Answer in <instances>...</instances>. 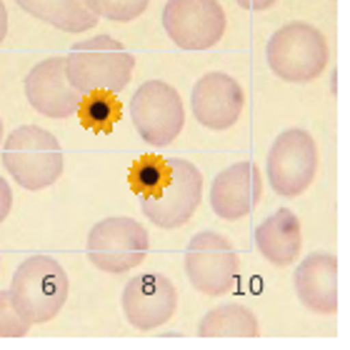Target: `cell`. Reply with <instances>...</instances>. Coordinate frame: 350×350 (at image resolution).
Returning <instances> with one entry per match:
<instances>
[{"label":"cell","instance_id":"6da1fadb","mask_svg":"<svg viewBox=\"0 0 350 350\" xmlns=\"http://www.w3.org/2000/svg\"><path fill=\"white\" fill-rule=\"evenodd\" d=\"M135 58L110 36L81 40L66 55V75L81 95L105 90L120 93L133 78Z\"/></svg>","mask_w":350,"mask_h":350},{"label":"cell","instance_id":"7a4b0ae2","mask_svg":"<svg viewBox=\"0 0 350 350\" xmlns=\"http://www.w3.org/2000/svg\"><path fill=\"white\" fill-rule=\"evenodd\" d=\"M3 165L21 188L43 190L63 175V150L51 131L21 125L3 140Z\"/></svg>","mask_w":350,"mask_h":350},{"label":"cell","instance_id":"3957f363","mask_svg":"<svg viewBox=\"0 0 350 350\" xmlns=\"http://www.w3.org/2000/svg\"><path fill=\"white\" fill-rule=\"evenodd\" d=\"M68 291L70 283L66 268L51 256H30L15 268L10 280L13 306L33 325L51 323L66 306Z\"/></svg>","mask_w":350,"mask_h":350},{"label":"cell","instance_id":"277c9868","mask_svg":"<svg viewBox=\"0 0 350 350\" xmlns=\"http://www.w3.org/2000/svg\"><path fill=\"white\" fill-rule=\"evenodd\" d=\"M265 60L285 83H310L328 68V40L310 23H288L268 40Z\"/></svg>","mask_w":350,"mask_h":350},{"label":"cell","instance_id":"5b68a950","mask_svg":"<svg viewBox=\"0 0 350 350\" xmlns=\"http://www.w3.org/2000/svg\"><path fill=\"white\" fill-rule=\"evenodd\" d=\"M150 248V235L146 226L133 218H105L95 223L88 233V260L93 268L120 275L138 268Z\"/></svg>","mask_w":350,"mask_h":350},{"label":"cell","instance_id":"8992f818","mask_svg":"<svg viewBox=\"0 0 350 350\" xmlns=\"http://www.w3.org/2000/svg\"><path fill=\"white\" fill-rule=\"evenodd\" d=\"M318 173V148L303 128H288L273 140L265 158L270 188L283 198H298L310 188Z\"/></svg>","mask_w":350,"mask_h":350},{"label":"cell","instance_id":"52a82bcc","mask_svg":"<svg viewBox=\"0 0 350 350\" xmlns=\"http://www.w3.org/2000/svg\"><path fill=\"white\" fill-rule=\"evenodd\" d=\"M131 120L148 146H170L185 128L180 93L165 81H148L133 93Z\"/></svg>","mask_w":350,"mask_h":350},{"label":"cell","instance_id":"ba28073f","mask_svg":"<svg viewBox=\"0 0 350 350\" xmlns=\"http://www.w3.org/2000/svg\"><path fill=\"white\" fill-rule=\"evenodd\" d=\"M241 260L233 243L215 230H203L190 238L185 248V275L203 295H226L235 288Z\"/></svg>","mask_w":350,"mask_h":350},{"label":"cell","instance_id":"9c48e42d","mask_svg":"<svg viewBox=\"0 0 350 350\" xmlns=\"http://www.w3.org/2000/svg\"><path fill=\"white\" fill-rule=\"evenodd\" d=\"M168 185L150 198H140V211L153 226L175 230L185 226L203 200V175L190 161L170 158Z\"/></svg>","mask_w":350,"mask_h":350},{"label":"cell","instance_id":"30bf717a","mask_svg":"<svg viewBox=\"0 0 350 350\" xmlns=\"http://www.w3.org/2000/svg\"><path fill=\"white\" fill-rule=\"evenodd\" d=\"M163 28L183 51H208L226 36V10L218 0H168Z\"/></svg>","mask_w":350,"mask_h":350},{"label":"cell","instance_id":"8fae6325","mask_svg":"<svg viewBox=\"0 0 350 350\" xmlns=\"http://www.w3.org/2000/svg\"><path fill=\"white\" fill-rule=\"evenodd\" d=\"M120 306L125 321L135 330H155L173 318L178 308V291L168 275L143 273L125 283Z\"/></svg>","mask_w":350,"mask_h":350},{"label":"cell","instance_id":"7c38bea8","mask_svg":"<svg viewBox=\"0 0 350 350\" xmlns=\"http://www.w3.org/2000/svg\"><path fill=\"white\" fill-rule=\"evenodd\" d=\"M193 116L208 131H228L241 120L245 93L233 75L213 70L193 85L190 93Z\"/></svg>","mask_w":350,"mask_h":350},{"label":"cell","instance_id":"4fadbf2b","mask_svg":"<svg viewBox=\"0 0 350 350\" xmlns=\"http://www.w3.org/2000/svg\"><path fill=\"white\" fill-rule=\"evenodd\" d=\"M25 98L36 113L63 120L78 110L83 95L68 81L66 58H48L25 75Z\"/></svg>","mask_w":350,"mask_h":350},{"label":"cell","instance_id":"5bb4252c","mask_svg":"<svg viewBox=\"0 0 350 350\" xmlns=\"http://www.w3.org/2000/svg\"><path fill=\"white\" fill-rule=\"evenodd\" d=\"M262 198V178L256 163H233L215 175L211 185V208L220 220H241L253 213Z\"/></svg>","mask_w":350,"mask_h":350},{"label":"cell","instance_id":"9a60e30c","mask_svg":"<svg viewBox=\"0 0 350 350\" xmlns=\"http://www.w3.org/2000/svg\"><path fill=\"white\" fill-rule=\"evenodd\" d=\"M293 288L310 313L333 315L338 310V258L333 253H310L295 268Z\"/></svg>","mask_w":350,"mask_h":350},{"label":"cell","instance_id":"2e32d148","mask_svg":"<svg viewBox=\"0 0 350 350\" xmlns=\"http://www.w3.org/2000/svg\"><path fill=\"white\" fill-rule=\"evenodd\" d=\"M256 248L270 265L288 268L303 248V228L291 208H280L256 228Z\"/></svg>","mask_w":350,"mask_h":350},{"label":"cell","instance_id":"e0dca14e","mask_svg":"<svg viewBox=\"0 0 350 350\" xmlns=\"http://www.w3.org/2000/svg\"><path fill=\"white\" fill-rule=\"evenodd\" d=\"M21 10L63 33H85L98 25V15L85 0H15Z\"/></svg>","mask_w":350,"mask_h":350},{"label":"cell","instance_id":"ac0fdd59","mask_svg":"<svg viewBox=\"0 0 350 350\" xmlns=\"http://www.w3.org/2000/svg\"><path fill=\"white\" fill-rule=\"evenodd\" d=\"M260 333L258 318L248 306L226 303L208 310L198 325L200 338H256Z\"/></svg>","mask_w":350,"mask_h":350},{"label":"cell","instance_id":"d6986e66","mask_svg":"<svg viewBox=\"0 0 350 350\" xmlns=\"http://www.w3.org/2000/svg\"><path fill=\"white\" fill-rule=\"evenodd\" d=\"M81 116V125L93 133H103L108 135L113 133L116 123L120 120V100H118L116 93H105V90H95V93H88L81 98V105L75 110Z\"/></svg>","mask_w":350,"mask_h":350},{"label":"cell","instance_id":"ffe728a7","mask_svg":"<svg viewBox=\"0 0 350 350\" xmlns=\"http://www.w3.org/2000/svg\"><path fill=\"white\" fill-rule=\"evenodd\" d=\"M170 178V163L161 155H143L140 161H135L128 170V183L131 190L140 198L158 196Z\"/></svg>","mask_w":350,"mask_h":350},{"label":"cell","instance_id":"44dd1931","mask_svg":"<svg viewBox=\"0 0 350 350\" xmlns=\"http://www.w3.org/2000/svg\"><path fill=\"white\" fill-rule=\"evenodd\" d=\"M98 18L113 23H131L146 13L150 0H85Z\"/></svg>","mask_w":350,"mask_h":350},{"label":"cell","instance_id":"7402d4cb","mask_svg":"<svg viewBox=\"0 0 350 350\" xmlns=\"http://www.w3.org/2000/svg\"><path fill=\"white\" fill-rule=\"evenodd\" d=\"M33 323L13 306L10 291H0V338H23L28 336Z\"/></svg>","mask_w":350,"mask_h":350},{"label":"cell","instance_id":"603a6c76","mask_svg":"<svg viewBox=\"0 0 350 350\" xmlns=\"http://www.w3.org/2000/svg\"><path fill=\"white\" fill-rule=\"evenodd\" d=\"M13 208V190L8 185V180L0 178V223L8 218V213Z\"/></svg>","mask_w":350,"mask_h":350},{"label":"cell","instance_id":"cb8c5ba5","mask_svg":"<svg viewBox=\"0 0 350 350\" xmlns=\"http://www.w3.org/2000/svg\"><path fill=\"white\" fill-rule=\"evenodd\" d=\"M235 3L245 10H268V8L275 5V0H235Z\"/></svg>","mask_w":350,"mask_h":350},{"label":"cell","instance_id":"d4e9b609","mask_svg":"<svg viewBox=\"0 0 350 350\" xmlns=\"http://www.w3.org/2000/svg\"><path fill=\"white\" fill-rule=\"evenodd\" d=\"M5 36H8V8H5V3L0 0V43L5 40Z\"/></svg>","mask_w":350,"mask_h":350},{"label":"cell","instance_id":"484cf974","mask_svg":"<svg viewBox=\"0 0 350 350\" xmlns=\"http://www.w3.org/2000/svg\"><path fill=\"white\" fill-rule=\"evenodd\" d=\"M0 143H3V118H0Z\"/></svg>","mask_w":350,"mask_h":350}]
</instances>
